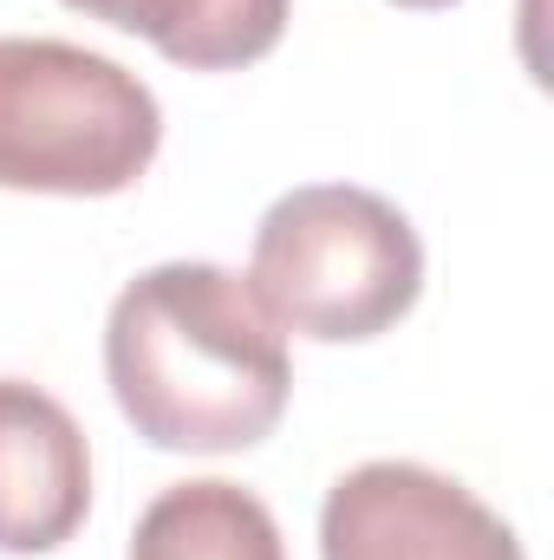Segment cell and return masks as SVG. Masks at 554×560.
I'll return each mask as SVG.
<instances>
[{
    "label": "cell",
    "instance_id": "obj_1",
    "mask_svg": "<svg viewBox=\"0 0 554 560\" xmlns=\"http://www.w3.org/2000/svg\"><path fill=\"white\" fill-rule=\"evenodd\" d=\"M105 378L125 423L176 456L255 450L293 398L287 332L216 261H157L112 300Z\"/></svg>",
    "mask_w": 554,
    "mask_h": 560
},
{
    "label": "cell",
    "instance_id": "obj_2",
    "mask_svg": "<svg viewBox=\"0 0 554 560\" xmlns=\"http://www.w3.org/2000/svg\"><path fill=\"white\" fill-rule=\"evenodd\" d=\"M249 293L280 332L366 346L417 306L424 242L392 196L359 183H307L275 196L255 222Z\"/></svg>",
    "mask_w": 554,
    "mask_h": 560
},
{
    "label": "cell",
    "instance_id": "obj_3",
    "mask_svg": "<svg viewBox=\"0 0 554 560\" xmlns=\"http://www.w3.org/2000/svg\"><path fill=\"white\" fill-rule=\"evenodd\" d=\"M163 150V105L138 72L72 39H0V189L125 196Z\"/></svg>",
    "mask_w": 554,
    "mask_h": 560
},
{
    "label": "cell",
    "instance_id": "obj_4",
    "mask_svg": "<svg viewBox=\"0 0 554 560\" xmlns=\"http://www.w3.org/2000/svg\"><path fill=\"white\" fill-rule=\"evenodd\" d=\"M320 560H529L516 528L457 476L379 456L320 502Z\"/></svg>",
    "mask_w": 554,
    "mask_h": 560
},
{
    "label": "cell",
    "instance_id": "obj_5",
    "mask_svg": "<svg viewBox=\"0 0 554 560\" xmlns=\"http://www.w3.org/2000/svg\"><path fill=\"white\" fill-rule=\"evenodd\" d=\"M92 515V450L79 418L26 385L0 378V555H53Z\"/></svg>",
    "mask_w": 554,
    "mask_h": 560
},
{
    "label": "cell",
    "instance_id": "obj_6",
    "mask_svg": "<svg viewBox=\"0 0 554 560\" xmlns=\"http://www.w3.org/2000/svg\"><path fill=\"white\" fill-rule=\"evenodd\" d=\"M85 20L150 39L183 72H242L287 33V0H66Z\"/></svg>",
    "mask_w": 554,
    "mask_h": 560
},
{
    "label": "cell",
    "instance_id": "obj_7",
    "mask_svg": "<svg viewBox=\"0 0 554 560\" xmlns=\"http://www.w3.org/2000/svg\"><path fill=\"white\" fill-rule=\"evenodd\" d=\"M131 560H287L280 522L242 482H170L131 528Z\"/></svg>",
    "mask_w": 554,
    "mask_h": 560
},
{
    "label": "cell",
    "instance_id": "obj_8",
    "mask_svg": "<svg viewBox=\"0 0 554 560\" xmlns=\"http://www.w3.org/2000/svg\"><path fill=\"white\" fill-rule=\"evenodd\" d=\"M392 7H412V13H437V7H457V0H392Z\"/></svg>",
    "mask_w": 554,
    "mask_h": 560
}]
</instances>
